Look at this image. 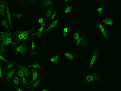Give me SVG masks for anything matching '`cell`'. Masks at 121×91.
Wrapping results in <instances>:
<instances>
[{"mask_svg":"<svg viewBox=\"0 0 121 91\" xmlns=\"http://www.w3.org/2000/svg\"><path fill=\"white\" fill-rule=\"evenodd\" d=\"M100 74L98 71H94L90 74L83 75V82L85 85H90L93 83L99 82L102 80Z\"/></svg>","mask_w":121,"mask_h":91,"instance_id":"6da1fadb","label":"cell"},{"mask_svg":"<svg viewBox=\"0 0 121 91\" xmlns=\"http://www.w3.org/2000/svg\"><path fill=\"white\" fill-rule=\"evenodd\" d=\"M0 40L1 44L5 47L10 45H15V42L12 39V34L9 30L6 32H2L0 33Z\"/></svg>","mask_w":121,"mask_h":91,"instance_id":"7a4b0ae2","label":"cell"},{"mask_svg":"<svg viewBox=\"0 0 121 91\" xmlns=\"http://www.w3.org/2000/svg\"><path fill=\"white\" fill-rule=\"evenodd\" d=\"M34 29L31 28L28 30H19L14 32V34L16 38V45L19 44L21 42L26 41L27 40L30 32H33Z\"/></svg>","mask_w":121,"mask_h":91,"instance_id":"3957f363","label":"cell"},{"mask_svg":"<svg viewBox=\"0 0 121 91\" xmlns=\"http://www.w3.org/2000/svg\"><path fill=\"white\" fill-rule=\"evenodd\" d=\"M18 68L22 70L23 71L25 77L28 82H31L32 81V71L31 69L29 66H26L22 65H19L18 66Z\"/></svg>","mask_w":121,"mask_h":91,"instance_id":"277c9868","label":"cell"},{"mask_svg":"<svg viewBox=\"0 0 121 91\" xmlns=\"http://www.w3.org/2000/svg\"><path fill=\"white\" fill-rule=\"evenodd\" d=\"M96 25L98 27L101 34L104 38L107 41H109L110 39V34L107 30L103 25L99 22H97Z\"/></svg>","mask_w":121,"mask_h":91,"instance_id":"5b68a950","label":"cell"},{"mask_svg":"<svg viewBox=\"0 0 121 91\" xmlns=\"http://www.w3.org/2000/svg\"><path fill=\"white\" fill-rule=\"evenodd\" d=\"M99 49H97L93 52L91 58L90 64L89 65V70H91L93 68L94 66V65L96 62L97 60L98 57L99 56Z\"/></svg>","mask_w":121,"mask_h":91,"instance_id":"8992f818","label":"cell"},{"mask_svg":"<svg viewBox=\"0 0 121 91\" xmlns=\"http://www.w3.org/2000/svg\"><path fill=\"white\" fill-rule=\"evenodd\" d=\"M27 48L26 44L22 43L15 49V51L16 54H20L23 56H25L27 52Z\"/></svg>","mask_w":121,"mask_h":91,"instance_id":"52a82bcc","label":"cell"},{"mask_svg":"<svg viewBox=\"0 0 121 91\" xmlns=\"http://www.w3.org/2000/svg\"><path fill=\"white\" fill-rule=\"evenodd\" d=\"M54 2L51 0H44L41 1L40 6L42 8L46 9L52 7L54 5Z\"/></svg>","mask_w":121,"mask_h":91,"instance_id":"ba28073f","label":"cell"},{"mask_svg":"<svg viewBox=\"0 0 121 91\" xmlns=\"http://www.w3.org/2000/svg\"><path fill=\"white\" fill-rule=\"evenodd\" d=\"M76 45L82 47H86L88 45V42L86 38L82 34L80 35V37L77 42L76 43Z\"/></svg>","mask_w":121,"mask_h":91,"instance_id":"9c48e42d","label":"cell"},{"mask_svg":"<svg viewBox=\"0 0 121 91\" xmlns=\"http://www.w3.org/2000/svg\"><path fill=\"white\" fill-rule=\"evenodd\" d=\"M8 4L7 0H0V15L4 16L5 18V12Z\"/></svg>","mask_w":121,"mask_h":91,"instance_id":"30bf717a","label":"cell"},{"mask_svg":"<svg viewBox=\"0 0 121 91\" xmlns=\"http://www.w3.org/2000/svg\"><path fill=\"white\" fill-rule=\"evenodd\" d=\"M32 81L31 84H33L37 80H38L39 75V69H31Z\"/></svg>","mask_w":121,"mask_h":91,"instance_id":"8fae6325","label":"cell"},{"mask_svg":"<svg viewBox=\"0 0 121 91\" xmlns=\"http://www.w3.org/2000/svg\"><path fill=\"white\" fill-rule=\"evenodd\" d=\"M103 23L105 24L110 27H112L114 24V19L112 18H105L103 20Z\"/></svg>","mask_w":121,"mask_h":91,"instance_id":"7c38bea8","label":"cell"},{"mask_svg":"<svg viewBox=\"0 0 121 91\" xmlns=\"http://www.w3.org/2000/svg\"><path fill=\"white\" fill-rule=\"evenodd\" d=\"M31 48L30 49V52L32 55H35L37 54V50H36V46L35 45V43L34 40L33 36L31 37Z\"/></svg>","mask_w":121,"mask_h":91,"instance_id":"4fadbf2b","label":"cell"},{"mask_svg":"<svg viewBox=\"0 0 121 91\" xmlns=\"http://www.w3.org/2000/svg\"><path fill=\"white\" fill-rule=\"evenodd\" d=\"M59 20V19H57L56 20L53 21L50 24V25L46 29V32H50V31H51L52 30H53L54 28H55V27L57 25Z\"/></svg>","mask_w":121,"mask_h":91,"instance_id":"5bb4252c","label":"cell"},{"mask_svg":"<svg viewBox=\"0 0 121 91\" xmlns=\"http://www.w3.org/2000/svg\"><path fill=\"white\" fill-rule=\"evenodd\" d=\"M6 15H7V20L9 22V26H10L11 30L12 29V23L11 18V14L10 12L9 9V6L8 4L7 5V8H6Z\"/></svg>","mask_w":121,"mask_h":91,"instance_id":"9a60e30c","label":"cell"},{"mask_svg":"<svg viewBox=\"0 0 121 91\" xmlns=\"http://www.w3.org/2000/svg\"><path fill=\"white\" fill-rule=\"evenodd\" d=\"M16 70V68H14L11 71H9L8 72H6L5 73V76L6 78H7V80H11V79L14 74L15 73Z\"/></svg>","mask_w":121,"mask_h":91,"instance_id":"2e32d148","label":"cell"},{"mask_svg":"<svg viewBox=\"0 0 121 91\" xmlns=\"http://www.w3.org/2000/svg\"><path fill=\"white\" fill-rule=\"evenodd\" d=\"M45 13V18L46 19H49L51 18L52 14L53 13V8L52 7L46 9Z\"/></svg>","mask_w":121,"mask_h":91,"instance_id":"e0dca14e","label":"cell"},{"mask_svg":"<svg viewBox=\"0 0 121 91\" xmlns=\"http://www.w3.org/2000/svg\"><path fill=\"white\" fill-rule=\"evenodd\" d=\"M44 27H40L38 29V31L35 34H32V36H36L39 37V39H42V34L43 32Z\"/></svg>","mask_w":121,"mask_h":91,"instance_id":"ac0fdd59","label":"cell"},{"mask_svg":"<svg viewBox=\"0 0 121 91\" xmlns=\"http://www.w3.org/2000/svg\"><path fill=\"white\" fill-rule=\"evenodd\" d=\"M64 55L66 59L70 61H72L74 59V56L70 52H65L64 53Z\"/></svg>","mask_w":121,"mask_h":91,"instance_id":"d6986e66","label":"cell"},{"mask_svg":"<svg viewBox=\"0 0 121 91\" xmlns=\"http://www.w3.org/2000/svg\"><path fill=\"white\" fill-rule=\"evenodd\" d=\"M0 24L6 30H9V24L7 19H4L0 22Z\"/></svg>","mask_w":121,"mask_h":91,"instance_id":"ffe728a7","label":"cell"},{"mask_svg":"<svg viewBox=\"0 0 121 91\" xmlns=\"http://www.w3.org/2000/svg\"><path fill=\"white\" fill-rule=\"evenodd\" d=\"M30 68H32V69H42V68H41V67L40 65H39L38 62H34L33 64H30V65H28Z\"/></svg>","mask_w":121,"mask_h":91,"instance_id":"44dd1931","label":"cell"},{"mask_svg":"<svg viewBox=\"0 0 121 91\" xmlns=\"http://www.w3.org/2000/svg\"><path fill=\"white\" fill-rule=\"evenodd\" d=\"M80 35L81 34L79 31H76L73 34L72 37H73V40L75 41L76 43L79 40L80 37Z\"/></svg>","mask_w":121,"mask_h":91,"instance_id":"7402d4cb","label":"cell"},{"mask_svg":"<svg viewBox=\"0 0 121 91\" xmlns=\"http://www.w3.org/2000/svg\"><path fill=\"white\" fill-rule=\"evenodd\" d=\"M59 58V55H57L53 57L50 58V59H49V60L50 61V62L55 63L56 65H57Z\"/></svg>","mask_w":121,"mask_h":91,"instance_id":"603a6c76","label":"cell"},{"mask_svg":"<svg viewBox=\"0 0 121 91\" xmlns=\"http://www.w3.org/2000/svg\"><path fill=\"white\" fill-rule=\"evenodd\" d=\"M37 19H38V22L40 24L41 27H42L44 28L46 27V24H45V22H44V19L43 17H39Z\"/></svg>","mask_w":121,"mask_h":91,"instance_id":"cb8c5ba5","label":"cell"},{"mask_svg":"<svg viewBox=\"0 0 121 91\" xmlns=\"http://www.w3.org/2000/svg\"><path fill=\"white\" fill-rule=\"evenodd\" d=\"M41 79H42V77H41L40 78L37 80L35 82H34L33 84V85L31 86V87L33 88H36L40 84Z\"/></svg>","mask_w":121,"mask_h":91,"instance_id":"d4e9b609","label":"cell"},{"mask_svg":"<svg viewBox=\"0 0 121 91\" xmlns=\"http://www.w3.org/2000/svg\"><path fill=\"white\" fill-rule=\"evenodd\" d=\"M69 28L67 27H65L63 29V36L64 37H66L68 34Z\"/></svg>","mask_w":121,"mask_h":91,"instance_id":"484cf974","label":"cell"},{"mask_svg":"<svg viewBox=\"0 0 121 91\" xmlns=\"http://www.w3.org/2000/svg\"><path fill=\"white\" fill-rule=\"evenodd\" d=\"M12 15L13 17L15 18H16L18 19H20L23 15V14L22 13H13L12 14Z\"/></svg>","mask_w":121,"mask_h":91,"instance_id":"4316f807","label":"cell"},{"mask_svg":"<svg viewBox=\"0 0 121 91\" xmlns=\"http://www.w3.org/2000/svg\"><path fill=\"white\" fill-rule=\"evenodd\" d=\"M22 1L23 4H22L25 5H30L32 4L35 2V0H22Z\"/></svg>","mask_w":121,"mask_h":91,"instance_id":"83f0119b","label":"cell"},{"mask_svg":"<svg viewBox=\"0 0 121 91\" xmlns=\"http://www.w3.org/2000/svg\"><path fill=\"white\" fill-rule=\"evenodd\" d=\"M72 7L70 6H67L66 8L64 9V12L65 14H68L72 11Z\"/></svg>","mask_w":121,"mask_h":91,"instance_id":"f1b7e54d","label":"cell"},{"mask_svg":"<svg viewBox=\"0 0 121 91\" xmlns=\"http://www.w3.org/2000/svg\"><path fill=\"white\" fill-rule=\"evenodd\" d=\"M8 52V50L6 48V47H4L2 45H0V53L1 54H3L4 53L6 52Z\"/></svg>","mask_w":121,"mask_h":91,"instance_id":"f546056e","label":"cell"},{"mask_svg":"<svg viewBox=\"0 0 121 91\" xmlns=\"http://www.w3.org/2000/svg\"><path fill=\"white\" fill-rule=\"evenodd\" d=\"M17 74L20 78H22L25 77V75L23 71L19 69H18V71H17Z\"/></svg>","mask_w":121,"mask_h":91,"instance_id":"4dcf8cb0","label":"cell"},{"mask_svg":"<svg viewBox=\"0 0 121 91\" xmlns=\"http://www.w3.org/2000/svg\"><path fill=\"white\" fill-rule=\"evenodd\" d=\"M21 78V82H22V84H23L24 86H26V85H27L29 84L28 81L27 80H26L25 77Z\"/></svg>","mask_w":121,"mask_h":91,"instance_id":"1f68e13d","label":"cell"},{"mask_svg":"<svg viewBox=\"0 0 121 91\" xmlns=\"http://www.w3.org/2000/svg\"><path fill=\"white\" fill-rule=\"evenodd\" d=\"M13 82L15 85L16 86H18L19 84V79L18 77H15V78H13Z\"/></svg>","mask_w":121,"mask_h":91,"instance_id":"d6a6232c","label":"cell"},{"mask_svg":"<svg viewBox=\"0 0 121 91\" xmlns=\"http://www.w3.org/2000/svg\"><path fill=\"white\" fill-rule=\"evenodd\" d=\"M15 64V63H10V64H9L8 65H7L6 67L5 68V69H6V70H9V69H10L12 68L14 66Z\"/></svg>","mask_w":121,"mask_h":91,"instance_id":"836d02e7","label":"cell"},{"mask_svg":"<svg viewBox=\"0 0 121 91\" xmlns=\"http://www.w3.org/2000/svg\"><path fill=\"white\" fill-rule=\"evenodd\" d=\"M57 12L56 10L54 11L52 13V16H51V18L52 19V21L55 20V19L56 18L57 16Z\"/></svg>","mask_w":121,"mask_h":91,"instance_id":"e575fe53","label":"cell"},{"mask_svg":"<svg viewBox=\"0 0 121 91\" xmlns=\"http://www.w3.org/2000/svg\"><path fill=\"white\" fill-rule=\"evenodd\" d=\"M103 7H99L97 9V11L99 16H100L103 14Z\"/></svg>","mask_w":121,"mask_h":91,"instance_id":"d590c367","label":"cell"},{"mask_svg":"<svg viewBox=\"0 0 121 91\" xmlns=\"http://www.w3.org/2000/svg\"><path fill=\"white\" fill-rule=\"evenodd\" d=\"M0 78H1L8 85V84L7 83V82H6V81L5 80H4V77H3V75H2V69H1V65H0Z\"/></svg>","mask_w":121,"mask_h":91,"instance_id":"8d00e7d4","label":"cell"},{"mask_svg":"<svg viewBox=\"0 0 121 91\" xmlns=\"http://www.w3.org/2000/svg\"><path fill=\"white\" fill-rule=\"evenodd\" d=\"M0 60H3L4 61L8 63V64L10 63V62L8 61L4 57H3L1 54H0Z\"/></svg>","mask_w":121,"mask_h":91,"instance_id":"74e56055","label":"cell"},{"mask_svg":"<svg viewBox=\"0 0 121 91\" xmlns=\"http://www.w3.org/2000/svg\"><path fill=\"white\" fill-rule=\"evenodd\" d=\"M14 88L17 91H24L22 90L21 89V88L18 87L16 86H14Z\"/></svg>","mask_w":121,"mask_h":91,"instance_id":"f35d334b","label":"cell"},{"mask_svg":"<svg viewBox=\"0 0 121 91\" xmlns=\"http://www.w3.org/2000/svg\"><path fill=\"white\" fill-rule=\"evenodd\" d=\"M64 1L66 3H69V2H72L71 0H64Z\"/></svg>","mask_w":121,"mask_h":91,"instance_id":"ab89813d","label":"cell"},{"mask_svg":"<svg viewBox=\"0 0 121 91\" xmlns=\"http://www.w3.org/2000/svg\"><path fill=\"white\" fill-rule=\"evenodd\" d=\"M42 91H50L49 90H48L44 89Z\"/></svg>","mask_w":121,"mask_h":91,"instance_id":"60d3db41","label":"cell"},{"mask_svg":"<svg viewBox=\"0 0 121 91\" xmlns=\"http://www.w3.org/2000/svg\"><path fill=\"white\" fill-rule=\"evenodd\" d=\"M28 91H34L32 89H31L29 90H28Z\"/></svg>","mask_w":121,"mask_h":91,"instance_id":"b9f144b4","label":"cell"},{"mask_svg":"<svg viewBox=\"0 0 121 91\" xmlns=\"http://www.w3.org/2000/svg\"><path fill=\"white\" fill-rule=\"evenodd\" d=\"M2 45V44H1V40H0V45Z\"/></svg>","mask_w":121,"mask_h":91,"instance_id":"7bdbcfd3","label":"cell"}]
</instances>
